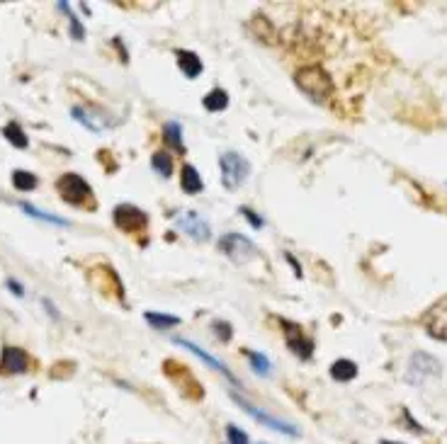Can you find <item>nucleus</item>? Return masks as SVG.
I'll return each instance as SVG.
<instances>
[{"instance_id": "nucleus-1", "label": "nucleus", "mask_w": 447, "mask_h": 444, "mask_svg": "<svg viewBox=\"0 0 447 444\" xmlns=\"http://www.w3.org/2000/svg\"><path fill=\"white\" fill-rule=\"evenodd\" d=\"M294 83L301 90V95L309 98L314 105H326L335 90L333 78L323 66H301L294 73Z\"/></svg>"}, {"instance_id": "nucleus-2", "label": "nucleus", "mask_w": 447, "mask_h": 444, "mask_svg": "<svg viewBox=\"0 0 447 444\" xmlns=\"http://www.w3.org/2000/svg\"><path fill=\"white\" fill-rule=\"evenodd\" d=\"M56 192L66 204L78 206V209H95V195L92 187L87 185L85 177H81L78 172H66L56 180Z\"/></svg>"}, {"instance_id": "nucleus-3", "label": "nucleus", "mask_w": 447, "mask_h": 444, "mask_svg": "<svg viewBox=\"0 0 447 444\" xmlns=\"http://www.w3.org/2000/svg\"><path fill=\"white\" fill-rule=\"evenodd\" d=\"M219 168H221V182L226 190H238L251 175V163L236 151H226L219 156Z\"/></svg>"}, {"instance_id": "nucleus-4", "label": "nucleus", "mask_w": 447, "mask_h": 444, "mask_svg": "<svg viewBox=\"0 0 447 444\" xmlns=\"http://www.w3.org/2000/svg\"><path fill=\"white\" fill-rule=\"evenodd\" d=\"M231 398H233V403L241 405V408L246 410V413L251 415L253 420H258V423L267 425V427L275 429V432H282V434H287V437H296V434H299V429H296L292 423H285V420H280V418H275V415H270L267 410H262V408H258V405H253L251 400H246L241 393H236V391H231Z\"/></svg>"}, {"instance_id": "nucleus-5", "label": "nucleus", "mask_w": 447, "mask_h": 444, "mask_svg": "<svg viewBox=\"0 0 447 444\" xmlns=\"http://www.w3.org/2000/svg\"><path fill=\"white\" fill-rule=\"evenodd\" d=\"M112 221L124 233H139V231H144L149 226V214L144 209H139V206L129 204V202H121L112 211Z\"/></svg>"}, {"instance_id": "nucleus-6", "label": "nucleus", "mask_w": 447, "mask_h": 444, "mask_svg": "<svg viewBox=\"0 0 447 444\" xmlns=\"http://www.w3.org/2000/svg\"><path fill=\"white\" fill-rule=\"evenodd\" d=\"M280 328L285 332V342H287V350L292 355H296L299 359H309L314 355V340L301 330L299 323H292L287 318H280Z\"/></svg>"}, {"instance_id": "nucleus-7", "label": "nucleus", "mask_w": 447, "mask_h": 444, "mask_svg": "<svg viewBox=\"0 0 447 444\" xmlns=\"http://www.w3.org/2000/svg\"><path fill=\"white\" fill-rule=\"evenodd\" d=\"M219 250H221L228 260H233V263H246L248 258L258 255L255 243L241 233H226L221 240H219Z\"/></svg>"}, {"instance_id": "nucleus-8", "label": "nucleus", "mask_w": 447, "mask_h": 444, "mask_svg": "<svg viewBox=\"0 0 447 444\" xmlns=\"http://www.w3.org/2000/svg\"><path fill=\"white\" fill-rule=\"evenodd\" d=\"M440 362L435 357L425 355V352H416L408 362V381L411 384H423L425 379H432V376L440 374Z\"/></svg>"}, {"instance_id": "nucleus-9", "label": "nucleus", "mask_w": 447, "mask_h": 444, "mask_svg": "<svg viewBox=\"0 0 447 444\" xmlns=\"http://www.w3.org/2000/svg\"><path fill=\"white\" fill-rule=\"evenodd\" d=\"M175 226H178V231L187 233L189 238L199 240V243H204V240L212 238V226H209L207 221L197 214V211H183V214H178Z\"/></svg>"}, {"instance_id": "nucleus-10", "label": "nucleus", "mask_w": 447, "mask_h": 444, "mask_svg": "<svg viewBox=\"0 0 447 444\" xmlns=\"http://www.w3.org/2000/svg\"><path fill=\"white\" fill-rule=\"evenodd\" d=\"M29 369V355L22 350V347L15 345H5L3 352H0V374L5 376H17L24 374Z\"/></svg>"}, {"instance_id": "nucleus-11", "label": "nucleus", "mask_w": 447, "mask_h": 444, "mask_svg": "<svg viewBox=\"0 0 447 444\" xmlns=\"http://www.w3.org/2000/svg\"><path fill=\"white\" fill-rule=\"evenodd\" d=\"M173 342H175V345H180V347H185V350H189V352H192V355H197V357H199V359H202V362H204V364H207V366H209V369L219 371V374H221V376H224V379H226V381H228V384H238V381H236V376H233V374H231V369H228V366H226V364H224V362H221V359H217V357H214V355H209V352H207V350H202V347H199V345H194V342L185 340V337H175V340H173Z\"/></svg>"}, {"instance_id": "nucleus-12", "label": "nucleus", "mask_w": 447, "mask_h": 444, "mask_svg": "<svg viewBox=\"0 0 447 444\" xmlns=\"http://www.w3.org/2000/svg\"><path fill=\"white\" fill-rule=\"evenodd\" d=\"M425 330H428V335L435 337V340L447 342V306H437L428 313Z\"/></svg>"}, {"instance_id": "nucleus-13", "label": "nucleus", "mask_w": 447, "mask_h": 444, "mask_svg": "<svg viewBox=\"0 0 447 444\" xmlns=\"http://www.w3.org/2000/svg\"><path fill=\"white\" fill-rule=\"evenodd\" d=\"M175 56H178V66H180V71H183L185 78L194 80V78H199V76H202V71H204L202 59H199L194 51L178 49V51H175Z\"/></svg>"}, {"instance_id": "nucleus-14", "label": "nucleus", "mask_w": 447, "mask_h": 444, "mask_svg": "<svg viewBox=\"0 0 447 444\" xmlns=\"http://www.w3.org/2000/svg\"><path fill=\"white\" fill-rule=\"evenodd\" d=\"M180 187H183V192H187V195H199V192L204 190L202 175H199L197 168L189 166V163H185L183 170H180Z\"/></svg>"}, {"instance_id": "nucleus-15", "label": "nucleus", "mask_w": 447, "mask_h": 444, "mask_svg": "<svg viewBox=\"0 0 447 444\" xmlns=\"http://www.w3.org/2000/svg\"><path fill=\"white\" fill-rule=\"evenodd\" d=\"M17 206L24 211L27 216H32V219H39V221H44V224H53V226H66L68 229V221L66 219H61V216H56V214H49V211H42V209H37V206H32L29 202H17Z\"/></svg>"}, {"instance_id": "nucleus-16", "label": "nucleus", "mask_w": 447, "mask_h": 444, "mask_svg": "<svg viewBox=\"0 0 447 444\" xmlns=\"http://www.w3.org/2000/svg\"><path fill=\"white\" fill-rule=\"evenodd\" d=\"M163 141L168 143L173 151L185 153V141H183V127L178 122H165L163 124Z\"/></svg>"}, {"instance_id": "nucleus-17", "label": "nucleus", "mask_w": 447, "mask_h": 444, "mask_svg": "<svg viewBox=\"0 0 447 444\" xmlns=\"http://www.w3.org/2000/svg\"><path fill=\"white\" fill-rule=\"evenodd\" d=\"M202 105H204V109H207V112H224V109L228 107V93H226V90H221V88L209 90V93L204 95Z\"/></svg>"}, {"instance_id": "nucleus-18", "label": "nucleus", "mask_w": 447, "mask_h": 444, "mask_svg": "<svg viewBox=\"0 0 447 444\" xmlns=\"http://www.w3.org/2000/svg\"><path fill=\"white\" fill-rule=\"evenodd\" d=\"M146 323L155 330H168V328L180 326V318L173 316V313H158V311H146L144 313Z\"/></svg>"}, {"instance_id": "nucleus-19", "label": "nucleus", "mask_w": 447, "mask_h": 444, "mask_svg": "<svg viewBox=\"0 0 447 444\" xmlns=\"http://www.w3.org/2000/svg\"><path fill=\"white\" fill-rule=\"evenodd\" d=\"M330 376H333L335 381H353L355 376H357V364H355L353 359H338L330 364Z\"/></svg>"}, {"instance_id": "nucleus-20", "label": "nucleus", "mask_w": 447, "mask_h": 444, "mask_svg": "<svg viewBox=\"0 0 447 444\" xmlns=\"http://www.w3.org/2000/svg\"><path fill=\"white\" fill-rule=\"evenodd\" d=\"M3 134H5V139H8V143H12L15 148H27L29 146L27 134H24V129L19 127L17 122H8V124H5Z\"/></svg>"}, {"instance_id": "nucleus-21", "label": "nucleus", "mask_w": 447, "mask_h": 444, "mask_svg": "<svg viewBox=\"0 0 447 444\" xmlns=\"http://www.w3.org/2000/svg\"><path fill=\"white\" fill-rule=\"evenodd\" d=\"M12 185H15V190H19V192H32V190H37L39 177L34 175V172H27V170H15L12 172Z\"/></svg>"}, {"instance_id": "nucleus-22", "label": "nucleus", "mask_w": 447, "mask_h": 444, "mask_svg": "<svg viewBox=\"0 0 447 444\" xmlns=\"http://www.w3.org/2000/svg\"><path fill=\"white\" fill-rule=\"evenodd\" d=\"M151 166H153V170L158 172L160 177L173 175V158H170L168 151H155L153 158H151Z\"/></svg>"}, {"instance_id": "nucleus-23", "label": "nucleus", "mask_w": 447, "mask_h": 444, "mask_svg": "<svg viewBox=\"0 0 447 444\" xmlns=\"http://www.w3.org/2000/svg\"><path fill=\"white\" fill-rule=\"evenodd\" d=\"M246 355H248V362H251V369L255 371L258 376H267L272 371V364H270V359H267L262 352H253V350H246Z\"/></svg>"}, {"instance_id": "nucleus-24", "label": "nucleus", "mask_w": 447, "mask_h": 444, "mask_svg": "<svg viewBox=\"0 0 447 444\" xmlns=\"http://www.w3.org/2000/svg\"><path fill=\"white\" fill-rule=\"evenodd\" d=\"M56 8L63 12V15L68 17V20H71V37H73V39H76V42H83V39H85V30H83L81 20H78V17L71 12V6H68V3H58Z\"/></svg>"}, {"instance_id": "nucleus-25", "label": "nucleus", "mask_w": 447, "mask_h": 444, "mask_svg": "<svg viewBox=\"0 0 447 444\" xmlns=\"http://www.w3.org/2000/svg\"><path fill=\"white\" fill-rule=\"evenodd\" d=\"M71 114H73V119H78V122L83 124L85 129H90V132H102V127H100V122L95 119V114H90L87 109H83V107H73L71 109Z\"/></svg>"}, {"instance_id": "nucleus-26", "label": "nucleus", "mask_w": 447, "mask_h": 444, "mask_svg": "<svg viewBox=\"0 0 447 444\" xmlns=\"http://www.w3.org/2000/svg\"><path fill=\"white\" fill-rule=\"evenodd\" d=\"M226 439L228 444H248V434L238 425H226Z\"/></svg>"}, {"instance_id": "nucleus-27", "label": "nucleus", "mask_w": 447, "mask_h": 444, "mask_svg": "<svg viewBox=\"0 0 447 444\" xmlns=\"http://www.w3.org/2000/svg\"><path fill=\"white\" fill-rule=\"evenodd\" d=\"M212 330L217 332V335L221 337L224 342H228V340H231V335H233L231 326H228L226 321H214V323H212Z\"/></svg>"}, {"instance_id": "nucleus-28", "label": "nucleus", "mask_w": 447, "mask_h": 444, "mask_svg": "<svg viewBox=\"0 0 447 444\" xmlns=\"http://www.w3.org/2000/svg\"><path fill=\"white\" fill-rule=\"evenodd\" d=\"M241 214L246 216V219H248V224H251L253 229H262V226H265V221H262V216H258L255 211H253V209H248V206H241Z\"/></svg>"}, {"instance_id": "nucleus-29", "label": "nucleus", "mask_w": 447, "mask_h": 444, "mask_svg": "<svg viewBox=\"0 0 447 444\" xmlns=\"http://www.w3.org/2000/svg\"><path fill=\"white\" fill-rule=\"evenodd\" d=\"M285 260H287V263H289V267L294 269V274H296V277H301V267H299V263H296V258H294V255H292V253H285Z\"/></svg>"}, {"instance_id": "nucleus-30", "label": "nucleus", "mask_w": 447, "mask_h": 444, "mask_svg": "<svg viewBox=\"0 0 447 444\" xmlns=\"http://www.w3.org/2000/svg\"><path fill=\"white\" fill-rule=\"evenodd\" d=\"M8 289L12 294H17V296H24V289H22V284L19 282H15V279H8Z\"/></svg>"}, {"instance_id": "nucleus-31", "label": "nucleus", "mask_w": 447, "mask_h": 444, "mask_svg": "<svg viewBox=\"0 0 447 444\" xmlns=\"http://www.w3.org/2000/svg\"><path fill=\"white\" fill-rule=\"evenodd\" d=\"M44 308H47V311L51 313V316H53V321H58V311L51 306V301H49V299H44Z\"/></svg>"}, {"instance_id": "nucleus-32", "label": "nucleus", "mask_w": 447, "mask_h": 444, "mask_svg": "<svg viewBox=\"0 0 447 444\" xmlns=\"http://www.w3.org/2000/svg\"><path fill=\"white\" fill-rule=\"evenodd\" d=\"M382 444H401V442H389V439H384V442H382Z\"/></svg>"}]
</instances>
